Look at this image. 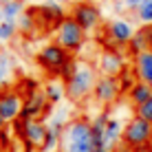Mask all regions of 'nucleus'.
Here are the masks:
<instances>
[{
    "label": "nucleus",
    "instance_id": "1",
    "mask_svg": "<svg viewBox=\"0 0 152 152\" xmlns=\"http://www.w3.org/2000/svg\"><path fill=\"white\" fill-rule=\"evenodd\" d=\"M62 152H97L93 143V128L88 119H71L62 134Z\"/></svg>",
    "mask_w": 152,
    "mask_h": 152
},
{
    "label": "nucleus",
    "instance_id": "2",
    "mask_svg": "<svg viewBox=\"0 0 152 152\" xmlns=\"http://www.w3.org/2000/svg\"><path fill=\"white\" fill-rule=\"evenodd\" d=\"M97 80H99V77H97L95 66L88 64V62H80V64H77L75 75L64 84L66 97H69L71 102H84L88 95H93Z\"/></svg>",
    "mask_w": 152,
    "mask_h": 152
},
{
    "label": "nucleus",
    "instance_id": "3",
    "mask_svg": "<svg viewBox=\"0 0 152 152\" xmlns=\"http://www.w3.org/2000/svg\"><path fill=\"white\" fill-rule=\"evenodd\" d=\"M73 60V55L64 46H60L57 42H51V44H44L35 55V62L44 73H49L51 77H60L62 69Z\"/></svg>",
    "mask_w": 152,
    "mask_h": 152
},
{
    "label": "nucleus",
    "instance_id": "4",
    "mask_svg": "<svg viewBox=\"0 0 152 152\" xmlns=\"http://www.w3.org/2000/svg\"><path fill=\"white\" fill-rule=\"evenodd\" d=\"M152 143V124L145 121L134 115L132 119H128L124 126V134H121V145H126L128 150H141L148 148Z\"/></svg>",
    "mask_w": 152,
    "mask_h": 152
},
{
    "label": "nucleus",
    "instance_id": "5",
    "mask_svg": "<svg viewBox=\"0 0 152 152\" xmlns=\"http://www.w3.org/2000/svg\"><path fill=\"white\" fill-rule=\"evenodd\" d=\"M55 42L60 46H64L69 53H77V51H82L84 42H86V31L71 15H66L64 22L55 29Z\"/></svg>",
    "mask_w": 152,
    "mask_h": 152
},
{
    "label": "nucleus",
    "instance_id": "6",
    "mask_svg": "<svg viewBox=\"0 0 152 152\" xmlns=\"http://www.w3.org/2000/svg\"><path fill=\"white\" fill-rule=\"evenodd\" d=\"M31 9H33L35 18H38V24H42V27H46V29H57L66 18L64 7H62V2H57V0H44L38 7H31Z\"/></svg>",
    "mask_w": 152,
    "mask_h": 152
},
{
    "label": "nucleus",
    "instance_id": "7",
    "mask_svg": "<svg viewBox=\"0 0 152 152\" xmlns=\"http://www.w3.org/2000/svg\"><path fill=\"white\" fill-rule=\"evenodd\" d=\"M71 18L88 33V31H93V29L99 27V22H102V11H99L97 4L82 0V2H73V7H71Z\"/></svg>",
    "mask_w": 152,
    "mask_h": 152
},
{
    "label": "nucleus",
    "instance_id": "8",
    "mask_svg": "<svg viewBox=\"0 0 152 152\" xmlns=\"http://www.w3.org/2000/svg\"><path fill=\"white\" fill-rule=\"evenodd\" d=\"M22 106H24V95L20 93V88L0 91V115L7 124H13L15 119H20Z\"/></svg>",
    "mask_w": 152,
    "mask_h": 152
},
{
    "label": "nucleus",
    "instance_id": "9",
    "mask_svg": "<svg viewBox=\"0 0 152 152\" xmlns=\"http://www.w3.org/2000/svg\"><path fill=\"white\" fill-rule=\"evenodd\" d=\"M99 73L106 77H119L121 71L126 69V55L121 49H104L99 55Z\"/></svg>",
    "mask_w": 152,
    "mask_h": 152
},
{
    "label": "nucleus",
    "instance_id": "10",
    "mask_svg": "<svg viewBox=\"0 0 152 152\" xmlns=\"http://www.w3.org/2000/svg\"><path fill=\"white\" fill-rule=\"evenodd\" d=\"M51 104L46 102L44 91H38L33 95L24 97V106L22 113H20V119H42V117H49L51 115Z\"/></svg>",
    "mask_w": 152,
    "mask_h": 152
},
{
    "label": "nucleus",
    "instance_id": "11",
    "mask_svg": "<svg viewBox=\"0 0 152 152\" xmlns=\"http://www.w3.org/2000/svg\"><path fill=\"white\" fill-rule=\"evenodd\" d=\"M121 91H119V82L117 77H106V75H99V80L95 84V91H93V97L97 99L99 104H106L110 106L113 102H117Z\"/></svg>",
    "mask_w": 152,
    "mask_h": 152
},
{
    "label": "nucleus",
    "instance_id": "12",
    "mask_svg": "<svg viewBox=\"0 0 152 152\" xmlns=\"http://www.w3.org/2000/svg\"><path fill=\"white\" fill-rule=\"evenodd\" d=\"M134 33H137V31L132 29V24H130L128 20H121V18H113L110 22L106 24V35L119 49H121V46H128L130 40L134 38Z\"/></svg>",
    "mask_w": 152,
    "mask_h": 152
},
{
    "label": "nucleus",
    "instance_id": "13",
    "mask_svg": "<svg viewBox=\"0 0 152 152\" xmlns=\"http://www.w3.org/2000/svg\"><path fill=\"white\" fill-rule=\"evenodd\" d=\"M132 71L139 82H145L152 86V51H143L141 55L132 57Z\"/></svg>",
    "mask_w": 152,
    "mask_h": 152
},
{
    "label": "nucleus",
    "instance_id": "14",
    "mask_svg": "<svg viewBox=\"0 0 152 152\" xmlns=\"http://www.w3.org/2000/svg\"><path fill=\"white\" fill-rule=\"evenodd\" d=\"M124 126L117 117H110V121H108L106 130H104V148L106 150H113L117 148V143H121V134H124Z\"/></svg>",
    "mask_w": 152,
    "mask_h": 152
},
{
    "label": "nucleus",
    "instance_id": "15",
    "mask_svg": "<svg viewBox=\"0 0 152 152\" xmlns=\"http://www.w3.org/2000/svg\"><path fill=\"white\" fill-rule=\"evenodd\" d=\"M128 99H130V104H132L134 108L141 106V104H145L148 99H152V86L145 84V82H137L134 88L128 93Z\"/></svg>",
    "mask_w": 152,
    "mask_h": 152
},
{
    "label": "nucleus",
    "instance_id": "16",
    "mask_svg": "<svg viewBox=\"0 0 152 152\" xmlns=\"http://www.w3.org/2000/svg\"><path fill=\"white\" fill-rule=\"evenodd\" d=\"M13 73V57L9 55V51H0V91L9 88L7 84L11 80Z\"/></svg>",
    "mask_w": 152,
    "mask_h": 152
},
{
    "label": "nucleus",
    "instance_id": "17",
    "mask_svg": "<svg viewBox=\"0 0 152 152\" xmlns=\"http://www.w3.org/2000/svg\"><path fill=\"white\" fill-rule=\"evenodd\" d=\"M44 97H46V102L51 104V106H55V104H60L62 102V97L66 95V88L62 86L60 82H49V84H44Z\"/></svg>",
    "mask_w": 152,
    "mask_h": 152
},
{
    "label": "nucleus",
    "instance_id": "18",
    "mask_svg": "<svg viewBox=\"0 0 152 152\" xmlns=\"http://www.w3.org/2000/svg\"><path fill=\"white\" fill-rule=\"evenodd\" d=\"M143 51H150V46H148V38H145V31L143 27H141L137 33H134V38L130 40V44H128V53L132 55V57H137L141 55Z\"/></svg>",
    "mask_w": 152,
    "mask_h": 152
},
{
    "label": "nucleus",
    "instance_id": "19",
    "mask_svg": "<svg viewBox=\"0 0 152 152\" xmlns=\"http://www.w3.org/2000/svg\"><path fill=\"white\" fill-rule=\"evenodd\" d=\"M117 82H119V91H121V95H128L139 80H137V75H134L132 66H126V69L121 71V75L117 77Z\"/></svg>",
    "mask_w": 152,
    "mask_h": 152
},
{
    "label": "nucleus",
    "instance_id": "20",
    "mask_svg": "<svg viewBox=\"0 0 152 152\" xmlns=\"http://www.w3.org/2000/svg\"><path fill=\"white\" fill-rule=\"evenodd\" d=\"M22 13H24V0H11V2L2 4V15L7 22H15Z\"/></svg>",
    "mask_w": 152,
    "mask_h": 152
},
{
    "label": "nucleus",
    "instance_id": "21",
    "mask_svg": "<svg viewBox=\"0 0 152 152\" xmlns=\"http://www.w3.org/2000/svg\"><path fill=\"white\" fill-rule=\"evenodd\" d=\"M15 24H18V31H22V33H35V27H38V18H35L33 9L24 11L18 20H15Z\"/></svg>",
    "mask_w": 152,
    "mask_h": 152
},
{
    "label": "nucleus",
    "instance_id": "22",
    "mask_svg": "<svg viewBox=\"0 0 152 152\" xmlns=\"http://www.w3.org/2000/svg\"><path fill=\"white\" fill-rule=\"evenodd\" d=\"M15 33H18V24H15V22H7V20L0 22V44L11 42L15 38Z\"/></svg>",
    "mask_w": 152,
    "mask_h": 152
},
{
    "label": "nucleus",
    "instance_id": "23",
    "mask_svg": "<svg viewBox=\"0 0 152 152\" xmlns=\"http://www.w3.org/2000/svg\"><path fill=\"white\" fill-rule=\"evenodd\" d=\"M137 18L143 27H150L152 24V0H143L141 7L137 9Z\"/></svg>",
    "mask_w": 152,
    "mask_h": 152
},
{
    "label": "nucleus",
    "instance_id": "24",
    "mask_svg": "<svg viewBox=\"0 0 152 152\" xmlns=\"http://www.w3.org/2000/svg\"><path fill=\"white\" fill-rule=\"evenodd\" d=\"M134 115L152 124V99H148L145 104H141V106H137V108H134Z\"/></svg>",
    "mask_w": 152,
    "mask_h": 152
},
{
    "label": "nucleus",
    "instance_id": "25",
    "mask_svg": "<svg viewBox=\"0 0 152 152\" xmlns=\"http://www.w3.org/2000/svg\"><path fill=\"white\" fill-rule=\"evenodd\" d=\"M40 88H38V82L35 80H31V77H27V80H22L20 82V93H22L24 97H29V95H33V93H38Z\"/></svg>",
    "mask_w": 152,
    "mask_h": 152
},
{
    "label": "nucleus",
    "instance_id": "26",
    "mask_svg": "<svg viewBox=\"0 0 152 152\" xmlns=\"http://www.w3.org/2000/svg\"><path fill=\"white\" fill-rule=\"evenodd\" d=\"M77 64H80V62L75 60V57H73V60L69 62V64L64 66V69H62V75H60V80H62V84H66L71 80L73 75H75V71H77Z\"/></svg>",
    "mask_w": 152,
    "mask_h": 152
},
{
    "label": "nucleus",
    "instance_id": "27",
    "mask_svg": "<svg viewBox=\"0 0 152 152\" xmlns=\"http://www.w3.org/2000/svg\"><path fill=\"white\" fill-rule=\"evenodd\" d=\"M11 143H13V134L9 132V128H4L2 132H0V148H2V152L11 150Z\"/></svg>",
    "mask_w": 152,
    "mask_h": 152
},
{
    "label": "nucleus",
    "instance_id": "28",
    "mask_svg": "<svg viewBox=\"0 0 152 152\" xmlns=\"http://www.w3.org/2000/svg\"><path fill=\"white\" fill-rule=\"evenodd\" d=\"M124 2H126V9H128V11H137L143 0H124Z\"/></svg>",
    "mask_w": 152,
    "mask_h": 152
},
{
    "label": "nucleus",
    "instance_id": "29",
    "mask_svg": "<svg viewBox=\"0 0 152 152\" xmlns=\"http://www.w3.org/2000/svg\"><path fill=\"white\" fill-rule=\"evenodd\" d=\"M143 31H145V38H148V46L152 51V24H150V27H143Z\"/></svg>",
    "mask_w": 152,
    "mask_h": 152
},
{
    "label": "nucleus",
    "instance_id": "30",
    "mask_svg": "<svg viewBox=\"0 0 152 152\" xmlns=\"http://www.w3.org/2000/svg\"><path fill=\"white\" fill-rule=\"evenodd\" d=\"M113 9H115V11H124V9H126V2H124V0H115V2H113Z\"/></svg>",
    "mask_w": 152,
    "mask_h": 152
},
{
    "label": "nucleus",
    "instance_id": "31",
    "mask_svg": "<svg viewBox=\"0 0 152 152\" xmlns=\"http://www.w3.org/2000/svg\"><path fill=\"white\" fill-rule=\"evenodd\" d=\"M4 128H7V121H4V119H2V115H0V132H2Z\"/></svg>",
    "mask_w": 152,
    "mask_h": 152
},
{
    "label": "nucleus",
    "instance_id": "32",
    "mask_svg": "<svg viewBox=\"0 0 152 152\" xmlns=\"http://www.w3.org/2000/svg\"><path fill=\"white\" fill-rule=\"evenodd\" d=\"M4 20V15H2V4H0V22Z\"/></svg>",
    "mask_w": 152,
    "mask_h": 152
},
{
    "label": "nucleus",
    "instance_id": "33",
    "mask_svg": "<svg viewBox=\"0 0 152 152\" xmlns=\"http://www.w3.org/2000/svg\"><path fill=\"white\" fill-rule=\"evenodd\" d=\"M134 152H150V148H141V150H134Z\"/></svg>",
    "mask_w": 152,
    "mask_h": 152
},
{
    "label": "nucleus",
    "instance_id": "34",
    "mask_svg": "<svg viewBox=\"0 0 152 152\" xmlns=\"http://www.w3.org/2000/svg\"><path fill=\"white\" fill-rule=\"evenodd\" d=\"M97 152H113V150H106V148H102V150H97Z\"/></svg>",
    "mask_w": 152,
    "mask_h": 152
},
{
    "label": "nucleus",
    "instance_id": "35",
    "mask_svg": "<svg viewBox=\"0 0 152 152\" xmlns=\"http://www.w3.org/2000/svg\"><path fill=\"white\" fill-rule=\"evenodd\" d=\"M7 2H11V0H0V4H7Z\"/></svg>",
    "mask_w": 152,
    "mask_h": 152
},
{
    "label": "nucleus",
    "instance_id": "36",
    "mask_svg": "<svg viewBox=\"0 0 152 152\" xmlns=\"http://www.w3.org/2000/svg\"><path fill=\"white\" fill-rule=\"evenodd\" d=\"M57 2H73V0H57Z\"/></svg>",
    "mask_w": 152,
    "mask_h": 152
},
{
    "label": "nucleus",
    "instance_id": "37",
    "mask_svg": "<svg viewBox=\"0 0 152 152\" xmlns=\"http://www.w3.org/2000/svg\"><path fill=\"white\" fill-rule=\"evenodd\" d=\"M148 148H150V152H152V143H150V145H148Z\"/></svg>",
    "mask_w": 152,
    "mask_h": 152
}]
</instances>
